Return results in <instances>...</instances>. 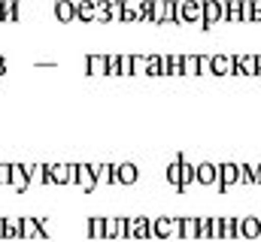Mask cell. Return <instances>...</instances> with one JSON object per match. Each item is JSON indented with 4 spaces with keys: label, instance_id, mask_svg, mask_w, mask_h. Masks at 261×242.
<instances>
[{
    "label": "cell",
    "instance_id": "obj_31",
    "mask_svg": "<svg viewBox=\"0 0 261 242\" xmlns=\"http://www.w3.org/2000/svg\"><path fill=\"white\" fill-rule=\"evenodd\" d=\"M122 67H119V55H107V76H119Z\"/></svg>",
    "mask_w": 261,
    "mask_h": 242
},
{
    "label": "cell",
    "instance_id": "obj_32",
    "mask_svg": "<svg viewBox=\"0 0 261 242\" xmlns=\"http://www.w3.org/2000/svg\"><path fill=\"white\" fill-rule=\"evenodd\" d=\"M130 73H146V55H130Z\"/></svg>",
    "mask_w": 261,
    "mask_h": 242
},
{
    "label": "cell",
    "instance_id": "obj_25",
    "mask_svg": "<svg viewBox=\"0 0 261 242\" xmlns=\"http://www.w3.org/2000/svg\"><path fill=\"white\" fill-rule=\"evenodd\" d=\"M3 239H21V230H18L15 218H3Z\"/></svg>",
    "mask_w": 261,
    "mask_h": 242
},
{
    "label": "cell",
    "instance_id": "obj_18",
    "mask_svg": "<svg viewBox=\"0 0 261 242\" xmlns=\"http://www.w3.org/2000/svg\"><path fill=\"white\" fill-rule=\"evenodd\" d=\"M237 185H258V167L237 164Z\"/></svg>",
    "mask_w": 261,
    "mask_h": 242
},
{
    "label": "cell",
    "instance_id": "obj_23",
    "mask_svg": "<svg viewBox=\"0 0 261 242\" xmlns=\"http://www.w3.org/2000/svg\"><path fill=\"white\" fill-rule=\"evenodd\" d=\"M73 6H76V0H55L58 21H73Z\"/></svg>",
    "mask_w": 261,
    "mask_h": 242
},
{
    "label": "cell",
    "instance_id": "obj_21",
    "mask_svg": "<svg viewBox=\"0 0 261 242\" xmlns=\"http://www.w3.org/2000/svg\"><path fill=\"white\" fill-rule=\"evenodd\" d=\"M0 21H18V0H0Z\"/></svg>",
    "mask_w": 261,
    "mask_h": 242
},
{
    "label": "cell",
    "instance_id": "obj_37",
    "mask_svg": "<svg viewBox=\"0 0 261 242\" xmlns=\"http://www.w3.org/2000/svg\"><path fill=\"white\" fill-rule=\"evenodd\" d=\"M0 185H9V164H0Z\"/></svg>",
    "mask_w": 261,
    "mask_h": 242
},
{
    "label": "cell",
    "instance_id": "obj_10",
    "mask_svg": "<svg viewBox=\"0 0 261 242\" xmlns=\"http://www.w3.org/2000/svg\"><path fill=\"white\" fill-rule=\"evenodd\" d=\"M195 182L197 185H216V164L213 161H200L195 167Z\"/></svg>",
    "mask_w": 261,
    "mask_h": 242
},
{
    "label": "cell",
    "instance_id": "obj_5",
    "mask_svg": "<svg viewBox=\"0 0 261 242\" xmlns=\"http://www.w3.org/2000/svg\"><path fill=\"white\" fill-rule=\"evenodd\" d=\"M49 185H70V164H46Z\"/></svg>",
    "mask_w": 261,
    "mask_h": 242
},
{
    "label": "cell",
    "instance_id": "obj_8",
    "mask_svg": "<svg viewBox=\"0 0 261 242\" xmlns=\"http://www.w3.org/2000/svg\"><path fill=\"white\" fill-rule=\"evenodd\" d=\"M76 185H82V191H94V188H97V179H94L91 164H76Z\"/></svg>",
    "mask_w": 261,
    "mask_h": 242
},
{
    "label": "cell",
    "instance_id": "obj_17",
    "mask_svg": "<svg viewBox=\"0 0 261 242\" xmlns=\"http://www.w3.org/2000/svg\"><path fill=\"white\" fill-rule=\"evenodd\" d=\"M24 173H28V182L31 185H49V179H46V164H24Z\"/></svg>",
    "mask_w": 261,
    "mask_h": 242
},
{
    "label": "cell",
    "instance_id": "obj_33",
    "mask_svg": "<svg viewBox=\"0 0 261 242\" xmlns=\"http://www.w3.org/2000/svg\"><path fill=\"white\" fill-rule=\"evenodd\" d=\"M103 239H116V218H103Z\"/></svg>",
    "mask_w": 261,
    "mask_h": 242
},
{
    "label": "cell",
    "instance_id": "obj_14",
    "mask_svg": "<svg viewBox=\"0 0 261 242\" xmlns=\"http://www.w3.org/2000/svg\"><path fill=\"white\" fill-rule=\"evenodd\" d=\"M234 67H237V73L255 76L258 73V58L255 55H234Z\"/></svg>",
    "mask_w": 261,
    "mask_h": 242
},
{
    "label": "cell",
    "instance_id": "obj_30",
    "mask_svg": "<svg viewBox=\"0 0 261 242\" xmlns=\"http://www.w3.org/2000/svg\"><path fill=\"white\" fill-rule=\"evenodd\" d=\"M119 21H140V12H137V6L125 3V6H122V15H119Z\"/></svg>",
    "mask_w": 261,
    "mask_h": 242
},
{
    "label": "cell",
    "instance_id": "obj_3",
    "mask_svg": "<svg viewBox=\"0 0 261 242\" xmlns=\"http://www.w3.org/2000/svg\"><path fill=\"white\" fill-rule=\"evenodd\" d=\"M18 230H21V239H34V236H49V230L43 227V218H18Z\"/></svg>",
    "mask_w": 261,
    "mask_h": 242
},
{
    "label": "cell",
    "instance_id": "obj_29",
    "mask_svg": "<svg viewBox=\"0 0 261 242\" xmlns=\"http://www.w3.org/2000/svg\"><path fill=\"white\" fill-rule=\"evenodd\" d=\"M179 158H182V155H179ZM179 158L170 161V167H167V182H170L173 188H179Z\"/></svg>",
    "mask_w": 261,
    "mask_h": 242
},
{
    "label": "cell",
    "instance_id": "obj_35",
    "mask_svg": "<svg viewBox=\"0 0 261 242\" xmlns=\"http://www.w3.org/2000/svg\"><path fill=\"white\" fill-rule=\"evenodd\" d=\"M210 239H222V218H210Z\"/></svg>",
    "mask_w": 261,
    "mask_h": 242
},
{
    "label": "cell",
    "instance_id": "obj_39",
    "mask_svg": "<svg viewBox=\"0 0 261 242\" xmlns=\"http://www.w3.org/2000/svg\"><path fill=\"white\" fill-rule=\"evenodd\" d=\"M0 239H3V218H0Z\"/></svg>",
    "mask_w": 261,
    "mask_h": 242
},
{
    "label": "cell",
    "instance_id": "obj_19",
    "mask_svg": "<svg viewBox=\"0 0 261 242\" xmlns=\"http://www.w3.org/2000/svg\"><path fill=\"white\" fill-rule=\"evenodd\" d=\"M85 70L91 76H107V55H88L85 58Z\"/></svg>",
    "mask_w": 261,
    "mask_h": 242
},
{
    "label": "cell",
    "instance_id": "obj_12",
    "mask_svg": "<svg viewBox=\"0 0 261 242\" xmlns=\"http://www.w3.org/2000/svg\"><path fill=\"white\" fill-rule=\"evenodd\" d=\"M113 179L119 182V185H134V182L140 179V170L134 164H119L116 173H113Z\"/></svg>",
    "mask_w": 261,
    "mask_h": 242
},
{
    "label": "cell",
    "instance_id": "obj_38",
    "mask_svg": "<svg viewBox=\"0 0 261 242\" xmlns=\"http://www.w3.org/2000/svg\"><path fill=\"white\" fill-rule=\"evenodd\" d=\"M6 64H9V60H6V58H3V55H0V76L6 73Z\"/></svg>",
    "mask_w": 261,
    "mask_h": 242
},
{
    "label": "cell",
    "instance_id": "obj_28",
    "mask_svg": "<svg viewBox=\"0 0 261 242\" xmlns=\"http://www.w3.org/2000/svg\"><path fill=\"white\" fill-rule=\"evenodd\" d=\"M116 239H130V218H116Z\"/></svg>",
    "mask_w": 261,
    "mask_h": 242
},
{
    "label": "cell",
    "instance_id": "obj_13",
    "mask_svg": "<svg viewBox=\"0 0 261 242\" xmlns=\"http://www.w3.org/2000/svg\"><path fill=\"white\" fill-rule=\"evenodd\" d=\"M240 236H246V239H258L261 236V218H255V215L240 218Z\"/></svg>",
    "mask_w": 261,
    "mask_h": 242
},
{
    "label": "cell",
    "instance_id": "obj_11",
    "mask_svg": "<svg viewBox=\"0 0 261 242\" xmlns=\"http://www.w3.org/2000/svg\"><path fill=\"white\" fill-rule=\"evenodd\" d=\"M158 24H179V3H176V0H164V3H161Z\"/></svg>",
    "mask_w": 261,
    "mask_h": 242
},
{
    "label": "cell",
    "instance_id": "obj_40",
    "mask_svg": "<svg viewBox=\"0 0 261 242\" xmlns=\"http://www.w3.org/2000/svg\"><path fill=\"white\" fill-rule=\"evenodd\" d=\"M258 185H261V167H258Z\"/></svg>",
    "mask_w": 261,
    "mask_h": 242
},
{
    "label": "cell",
    "instance_id": "obj_36",
    "mask_svg": "<svg viewBox=\"0 0 261 242\" xmlns=\"http://www.w3.org/2000/svg\"><path fill=\"white\" fill-rule=\"evenodd\" d=\"M119 67H122L125 76H130V55H119Z\"/></svg>",
    "mask_w": 261,
    "mask_h": 242
},
{
    "label": "cell",
    "instance_id": "obj_24",
    "mask_svg": "<svg viewBox=\"0 0 261 242\" xmlns=\"http://www.w3.org/2000/svg\"><path fill=\"white\" fill-rule=\"evenodd\" d=\"M222 18L240 21V0H225V3H222Z\"/></svg>",
    "mask_w": 261,
    "mask_h": 242
},
{
    "label": "cell",
    "instance_id": "obj_16",
    "mask_svg": "<svg viewBox=\"0 0 261 242\" xmlns=\"http://www.w3.org/2000/svg\"><path fill=\"white\" fill-rule=\"evenodd\" d=\"M73 18H79V21H94V0H76Z\"/></svg>",
    "mask_w": 261,
    "mask_h": 242
},
{
    "label": "cell",
    "instance_id": "obj_7",
    "mask_svg": "<svg viewBox=\"0 0 261 242\" xmlns=\"http://www.w3.org/2000/svg\"><path fill=\"white\" fill-rule=\"evenodd\" d=\"M9 185H12V191H18V194L31 188L28 173H24V164H9Z\"/></svg>",
    "mask_w": 261,
    "mask_h": 242
},
{
    "label": "cell",
    "instance_id": "obj_26",
    "mask_svg": "<svg viewBox=\"0 0 261 242\" xmlns=\"http://www.w3.org/2000/svg\"><path fill=\"white\" fill-rule=\"evenodd\" d=\"M88 236H91V239H103V218H100V215L88 218Z\"/></svg>",
    "mask_w": 261,
    "mask_h": 242
},
{
    "label": "cell",
    "instance_id": "obj_20",
    "mask_svg": "<svg viewBox=\"0 0 261 242\" xmlns=\"http://www.w3.org/2000/svg\"><path fill=\"white\" fill-rule=\"evenodd\" d=\"M189 185H195V167L186 158H179V191H186Z\"/></svg>",
    "mask_w": 261,
    "mask_h": 242
},
{
    "label": "cell",
    "instance_id": "obj_9",
    "mask_svg": "<svg viewBox=\"0 0 261 242\" xmlns=\"http://www.w3.org/2000/svg\"><path fill=\"white\" fill-rule=\"evenodd\" d=\"M179 21H189V24L200 21V0H182L179 3Z\"/></svg>",
    "mask_w": 261,
    "mask_h": 242
},
{
    "label": "cell",
    "instance_id": "obj_4",
    "mask_svg": "<svg viewBox=\"0 0 261 242\" xmlns=\"http://www.w3.org/2000/svg\"><path fill=\"white\" fill-rule=\"evenodd\" d=\"M152 236H155V239H170V236H176V218H167V215L155 218V221H152Z\"/></svg>",
    "mask_w": 261,
    "mask_h": 242
},
{
    "label": "cell",
    "instance_id": "obj_15",
    "mask_svg": "<svg viewBox=\"0 0 261 242\" xmlns=\"http://www.w3.org/2000/svg\"><path fill=\"white\" fill-rule=\"evenodd\" d=\"M176 236L197 239V218H176Z\"/></svg>",
    "mask_w": 261,
    "mask_h": 242
},
{
    "label": "cell",
    "instance_id": "obj_6",
    "mask_svg": "<svg viewBox=\"0 0 261 242\" xmlns=\"http://www.w3.org/2000/svg\"><path fill=\"white\" fill-rule=\"evenodd\" d=\"M130 239H152V218H130Z\"/></svg>",
    "mask_w": 261,
    "mask_h": 242
},
{
    "label": "cell",
    "instance_id": "obj_2",
    "mask_svg": "<svg viewBox=\"0 0 261 242\" xmlns=\"http://www.w3.org/2000/svg\"><path fill=\"white\" fill-rule=\"evenodd\" d=\"M206 70L216 73V76H231V73H237V67H234V55H210Z\"/></svg>",
    "mask_w": 261,
    "mask_h": 242
},
{
    "label": "cell",
    "instance_id": "obj_34",
    "mask_svg": "<svg viewBox=\"0 0 261 242\" xmlns=\"http://www.w3.org/2000/svg\"><path fill=\"white\" fill-rule=\"evenodd\" d=\"M197 239H210V218H197Z\"/></svg>",
    "mask_w": 261,
    "mask_h": 242
},
{
    "label": "cell",
    "instance_id": "obj_27",
    "mask_svg": "<svg viewBox=\"0 0 261 242\" xmlns=\"http://www.w3.org/2000/svg\"><path fill=\"white\" fill-rule=\"evenodd\" d=\"M182 73H200V55H182Z\"/></svg>",
    "mask_w": 261,
    "mask_h": 242
},
{
    "label": "cell",
    "instance_id": "obj_22",
    "mask_svg": "<svg viewBox=\"0 0 261 242\" xmlns=\"http://www.w3.org/2000/svg\"><path fill=\"white\" fill-rule=\"evenodd\" d=\"M240 236V218H222V239H237Z\"/></svg>",
    "mask_w": 261,
    "mask_h": 242
},
{
    "label": "cell",
    "instance_id": "obj_1",
    "mask_svg": "<svg viewBox=\"0 0 261 242\" xmlns=\"http://www.w3.org/2000/svg\"><path fill=\"white\" fill-rule=\"evenodd\" d=\"M231 185H237V164L234 161H225V164H216V188L225 194Z\"/></svg>",
    "mask_w": 261,
    "mask_h": 242
}]
</instances>
